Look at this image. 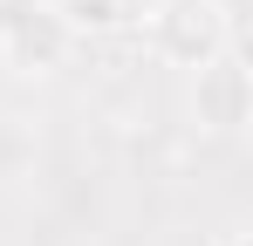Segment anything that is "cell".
Returning a JSON list of instances; mask_svg holds the SVG:
<instances>
[{
	"instance_id": "3957f363",
	"label": "cell",
	"mask_w": 253,
	"mask_h": 246,
	"mask_svg": "<svg viewBox=\"0 0 253 246\" xmlns=\"http://www.w3.org/2000/svg\"><path fill=\"white\" fill-rule=\"evenodd\" d=\"M69 48H76V35H69V21L55 14V0H35V7L0 35L7 69H21V76H55V69L69 62Z\"/></svg>"
},
{
	"instance_id": "277c9868",
	"label": "cell",
	"mask_w": 253,
	"mask_h": 246,
	"mask_svg": "<svg viewBox=\"0 0 253 246\" xmlns=\"http://www.w3.org/2000/svg\"><path fill=\"white\" fill-rule=\"evenodd\" d=\"M55 14L69 21V35H117V28H130V21H137V14H130V7H117V0H62Z\"/></svg>"
},
{
	"instance_id": "52a82bcc",
	"label": "cell",
	"mask_w": 253,
	"mask_h": 246,
	"mask_svg": "<svg viewBox=\"0 0 253 246\" xmlns=\"http://www.w3.org/2000/svg\"><path fill=\"white\" fill-rule=\"evenodd\" d=\"M117 7H130V14H144V7H151V0H117Z\"/></svg>"
},
{
	"instance_id": "6da1fadb",
	"label": "cell",
	"mask_w": 253,
	"mask_h": 246,
	"mask_svg": "<svg viewBox=\"0 0 253 246\" xmlns=\"http://www.w3.org/2000/svg\"><path fill=\"white\" fill-rule=\"evenodd\" d=\"M144 41L171 69H206L219 48H233V28H226L219 0H151L144 7Z\"/></svg>"
},
{
	"instance_id": "8992f818",
	"label": "cell",
	"mask_w": 253,
	"mask_h": 246,
	"mask_svg": "<svg viewBox=\"0 0 253 246\" xmlns=\"http://www.w3.org/2000/svg\"><path fill=\"white\" fill-rule=\"evenodd\" d=\"M212 246H253V240H247V233H219Z\"/></svg>"
},
{
	"instance_id": "5b68a950",
	"label": "cell",
	"mask_w": 253,
	"mask_h": 246,
	"mask_svg": "<svg viewBox=\"0 0 253 246\" xmlns=\"http://www.w3.org/2000/svg\"><path fill=\"white\" fill-rule=\"evenodd\" d=\"M28 7H35V0H0V35H7V28H14V21H21Z\"/></svg>"
},
{
	"instance_id": "7a4b0ae2",
	"label": "cell",
	"mask_w": 253,
	"mask_h": 246,
	"mask_svg": "<svg viewBox=\"0 0 253 246\" xmlns=\"http://www.w3.org/2000/svg\"><path fill=\"white\" fill-rule=\"evenodd\" d=\"M192 123L206 137H240L253 123V76L240 48H219L206 69H192Z\"/></svg>"
}]
</instances>
